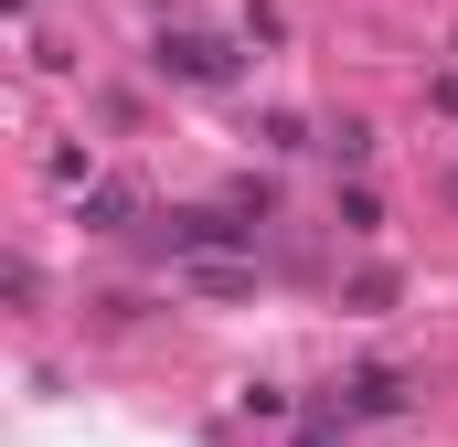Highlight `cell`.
<instances>
[{
	"instance_id": "3",
	"label": "cell",
	"mask_w": 458,
	"mask_h": 447,
	"mask_svg": "<svg viewBox=\"0 0 458 447\" xmlns=\"http://www.w3.org/2000/svg\"><path fill=\"white\" fill-rule=\"evenodd\" d=\"M416 405V373H394V362H362L342 384V416H405Z\"/></svg>"
},
{
	"instance_id": "6",
	"label": "cell",
	"mask_w": 458,
	"mask_h": 447,
	"mask_svg": "<svg viewBox=\"0 0 458 447\" xmlns=\"http://www.w3.org/2000/svg\"><path fill=\"white\" fill-rule=\"evenodd\" d=\"M437 107H448V117H458V75H448V86H437Z\"/></svg>"
},
{
	"instance_id": "5",
	"label": "cell",
	"mask_w": 458,
	"mask_h": 447,
	"mask_svg": "<svg viewBox=\"0 0 458 447\" xmlns=\"http://www.w3.org/2000/svg\"><path fill=\"white\" fill-rule=\"evenodd\" d=\"M320 149H331L342 171H362V160H373V128H362V117H342V128H320Z\"/></svg>"
},
{
	"instance_id": "8",
	"label": "cell",
	"mask_w": 458,
	"mask_h": 447,
	"mask_svg": "<svg viewBox=\"0 0 458 447\" xmlns=\"http://www.w3.org/2000/svg\"><path fill=\"white\" fill-rule=\"evenodd\" d=\"M11 11H32V0H11Z\"/></svg>"
},
{
	"instance_id": "7",
	"label": "cell",
	"mask_w": 458,
	"mask_h": 447,
	"mask_svg": "<svg viewBox=\"0 0 458 447\" xmlns=\"http://www.w3.org/2000/svg\"><path fill=\"white\" fill-rule=\"evenodd\" d=\"M299 447H331V437H299Z\"/></svg>"
},
{
	"instance_id": "4",
	"label": "cell",
	"mask_w": 458,
	"mask_h": 447,
	"mask_svg": "<svg viewBox=\"0 0 458 447\" xmlns=\"http://www.w3.org/2000/svg\"><path fill=\"white\" fill-rule=\"evenodd\" d=\"M75 224H86V234H128V224H139V192H128V181H86V192H75Z\"/></svg>"
},
{
	"instance_id": "2",
	"label": "cell",
	"mask_w": 458,
	"mask_h": 447,
	"mask_svg": "<svg viewBox=\"0 0 458 447\" xmlns=\"http://www.w3.org/2000/svg\"><path fill=\"white\" fill-rule=\"evenodd\" d=\"M149 75H171V86H203V97H214V86L245 75V54L214 43V32H160V43H149Z\"/></svg>"
},
{
	"instance_id": "9",
	"label": "cell",
	"mask_w": 458,
	"mask_h": 447,
	"mask_svg": "<svg viewBox=\"0 0 458 447\" xmlns=\"http://www.w3.org/2000/svg\"><path fill=\"white\" fill-rule=\"evenodd\" d=\"M448 192H458V171H448Z\"/></svg>"
},
{
	"instance_id": "1",
	"label": "cell",
	"mask_w": 458,
	"mask_h": 447,
	"mask_svg": "<svg viewBox=\"0 0 458 447\" xmlns=\"http://www.w3.org/2000/svg\"><path fill=\"white\" fill-rule=\"evenodd\" d=\"M245 245H256V224H234V214H171L160 224V256H182V266H256Z\"/></svg>"
}]
</instances>
